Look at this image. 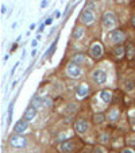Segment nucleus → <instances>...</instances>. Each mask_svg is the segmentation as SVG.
I'll list each match as a JSON object with an SVG mask.
<instances>
[{"instance_id": "1", "label": "nucleus", "mask_w": 135, "mask_h": 153, "mask_svg": "<svg viewBox=\"0 0 135 153\" xmlns=\"http://www.w3.org/2000/svg\"><path fill=\"white\" fill-rule=\"evenodd\" d=\"M95 12H93V8L88 7V8H84L82 10V12H81L80 15V22L84 26H91V24H93V22H95Z\"/></svg>"}, {"instance_id": "2", "label": "nucleus", "mask_w": 135, "mask_h": 153, "mask_svg": "<svg viewBox=\"0 0 135 153\" xmlns=\"http://www.w3.org/2000/svg\"><path fill=\"white\" fill-rule=\"evenodd\" d=\"M101 22H103V26L105 29L111 30V29H114L118 24V18H116V15L112 11H107L104 12V15L101 18Z\"/></svg>"}, {"instance_id": "3", "label": "nucleus", "mask_w": 135, "mask_h": 153, "mask_svg": "<svg viewBox=\"0 0 135 153\" xmlns=\"http://www.w3.org/2000/svg\"><path fill=\"white\" fill-rule=\"evenodd\" d=\"M107 39L111 43H115V45H120L122 42L126 41V34H124L122 30H114L108 34Z\"/></svg>"}, {"instance_id": "4", "label": "nucleus", "mask_w": 135, "mask_h": 153, "mask_svg": "<svg viewBox=\"0 0 135 153\" xmlns=\"http://www.w3.org/2000/svg\"><path fill=\"white\" fill-rule=\"evenodd\" d=\"M8 142H10V145L14 146V148L22 149V148H24V146L27 145V138L23 137L22 134H15V136H11V137H10Z\"/></svg>"}, {"instance_id": "5", "label": "nucleus", "mask_w": 135, "mask_h": 153, "mask_svg": "<svg viewBox=\"0 0 135 153\" xmlns=\"http://www.w3.org/2000/svg\"><path fill=\"white\" fill-rule=\"evenodd\" d=\"M66 75L69 76L70 79H78L82 75V69H81L80 65H77V64H74L70 61V63L68 64V67H66Z\"/></svg>"}, {"instance_id": "6", "label": "nucleus", "mask_w": 135, "mask_h": 153, "mask_svg": "<svg viewBox=\"0 0 135 153\" xmlns=\"http://www.w3.org/2000/svg\"><path fill=\"white\" fill-rule=\"evenodd\" d=\"M89 56L95 60H99L103 57V46L100 42H93L89 47Z\"/></svg>"}, {"instance_id": "7", "label": "nucleus", "mask_w": 135, "mask_h": 153, "mask_svg": "<svg viewBox=\"0 0 135 153\" xmlns=\"http://www.w3.org/2000/svg\"><path fill=\"white\" fill-rule=\"evenodd\" d=\"M92 80L99 86L104 84L107 81V72L103 71V69H95L92 72Z\"/></svg>"}, {"instance_id": "8", "label": "nucleus", "mask_w": 135, "mask_h": 153, "mask_svg": "<svg viewBox=\"0 0 135 153\" xmlns=\"http://www.w3.org/2000/svg\"><path fill=\"white\" fill-rule=\"evenodd\" d=\"M89 129V123L85 119H77L74 122V130L77 131L78 134H84L87 133Z\"/></svg>"}, {"instance_id": "9", "label": "nucleus", "mask_w": 135, "mask_h": 153, "mask_svg": "<svg viewBox=\"0 0 135 153\" xmlns=\"http://www.w3.org/2000/svg\"><path fill=\"white\" fill-rule=\"evenodd\" d=\"M28 130V121H26V119H19V121L15 123V126H14V131H15L16 134H22L24 133V131H27Z\"/></svg>"}, {"instance_id": "10", "label": "nucleus", "mask_w": 135, "mask_h": 153, "mask_svg": "<svg viewBox=\"0 0 135 153\" xmlns=\"http://www.w3.org/2000/svg\"><path fill=\"white\" fill-rule=\"evenodd\" d=\"M74 148H76V144H74L73 141H70V140H68V141H62L61 145H60V149H61V152H64V153H72L74 150Z\"/></svg>"}, {"instance_id": "11", "label": "nucleus", "mask_w": 135, "mask_h": 153, "mask_svg": "<svg viewBox=\"0 0 135 153\" xmlns=\"http://www.w3.org/2000/svg\"><path fill=\"white\" fill-rule=\"evenodd\" d=\"M37 111H38V108H37L35 106H33V104H31L30 107H27L26 113H24V119L28 121V122H31L35 117H37Z\"/></svg>"}, {"instance_id": "12", "label": "nucleus", "mask_w": 135, "mask_h": 153, "mask_svg": "<svg viewBox=\"0 0 135 153\" xmlns=\"http://www.w3.org/2000/svg\"><path fill=\"white\" fill-rule=\"evenodd\" d=\"M72 63L77 64V65H84V64L88 63V58H87V56L84 53H77V54H74L72 57Z\"/></svg>"}, {"instance_id": "13", "label": "nucleus", "mask_w": 135, "mask_h": 153, "mask_svg": "<svg viewBox=\"0 0 135 153\" xmlns=\"http://www.w3.org/2000/svg\"><path fill=\"white\" fill-rule=\"evenodd\" d=\"M89 92V86L88 84H80V86L76 88V94H77L78 98H84L87 96Z\"/></svg>"}, {"instance_id": "14", "label": "nucleus", "mask_w": 135, "mask_h": 153, "mask_svg": "<svg viewBox=\"0 0 135 153\" xmlns=\"http://www.w3.org/2000/svg\"><path fill=\"white\" fill-rule=\"evenodd\" d=\"M119 117H120V111L118 108H111V110L108 111V121L116 122L119 119Z\"/></svg>"}, {"instance_id": "15", "label": "nucleus", "mask_w": 135, "mask_h": 153, "mask_svg": "<svg viewBox=\"0 0 135 153\" xmlns=\"http://www.w3.org/2000/svg\"><path fill=\"white\" fill-rule=\"evenodd\" d=\"M100 98L104 103H111L112 102V92L109 90H103L100 92Z\"/></svg>"}, {"instance_id": "16", "label": "nucleus", "mask_w": 135, "mask_h": 153, "mask_svg": "<svg viewBox=\"0 0 135 153\" xmlns=\"http://www.w3.org/2000/svg\"><path fill=\"white\" fill-rule=\"evenodd\" d=\"M31 104L35 106L37 108H42L43 107V98L38 96V95H34V96L31 98Z\"/></svg>"}, {"instance_id": "17", "label": "nucleus", "mask_w": 135, "mask_h": 153, "mask_svg": "<svg viewBox=\"0 0 135 153\" xmlns=\"http://www.w3.org/2000/svg\"><path fill=\"white\" fill-rule=\"evenodd\" d=\"M84 33H85V29L82 27V26H77V27L74 29V31H73V38L74 39H81L82 37H84Z\"/></svg>"}, {"instance_id": "18", "label": "nucleus", "mask_w": 135, "mask_h": 153, "mask_svg": "<svg viewBox=\"0 0 135 153\" xmlns=\"http://www.w3.org/2000/svg\"><path fill=\"white\" fill-rule=\"evenodd\" d=\"M126 56H127V58L132 60L135 56V46L132 43H127L126 45Z\"/></svg>"}, {"instance_id": "19", "label": "nucleus", "mask_w": 135, "mask_h": 153, "mask_svg": "<svg viewBox=\"0 0 135 153\" xmlns=\"http://www.w3.org/2000/svg\"><path fill=\"white\" fill-rule=\"evenodd\" d=\"M114 54H115V57H118V58H122V57L126 54V47L118 45V46L114 49Z\"/></svg>"}, {"instance_id": "20", "label": "nucleus", "mask_w": 135, "mask_h": 153, "mask_svg": "<svg viewBox=\"0 0 135 153\" xmlns=\"http://www.w3.org/2000/svg\"><path fill=\"white\" fill-rule=\"evenodd\" d=\"M104 121H105V115L103 113H99V114L93 115V122L96 125H101V123H104Z\"/></svg>"}, {"instance_id": "21", "label": "nucleus", "mask_w": 135, "mask_h": 153, "mask_svg": "<svg viewBox=\"0 0 135 153\" xmlns=\"http://www.w3.org/2000/svg\"><path fill=\"white\" fill-rule=\"evenodd\" d=\"M53 106V100L50 98H43V108H50Z\"/></svg>"}, {"instance_id": "22", "label": "nucleus", "mask_w": 135, "mask_h": 153, "mask_svg": "<svg viewBox=\"0 0 135 153\" xmlns=\"http://www.w3.org/2000/svg\"><path fill=\"white\" fill-rule=\"evenodd\" d=\"M124 88H126V91H130V92L134 91V83H132L131 80H130V81L126 80V81H124Z\"/></svg>"}, {"instance_id": "23", "label": "nucleus", "mask_w": 135, "mask_h": 153, "mask_svg": "<svg viewBox=\"0 0 135 153\" xmlns=\"http://www.w3.org/2000/svg\"><path fill=\"white\" fill-rule=\"evenodd\" d=\"M54 50H55V42H54L53 45H51V46L49 47V49H47V50H46V53H45V54H46L47 57H50V56L53 54V51H54Z\"/></svg>"}, {"instance_id": "24", "label": "nucleus", "mask_w": 135, "mask_h": 153, "mask_svg": "<svg viewBox=\"0 0 135 153\" xmlns=\"http://www.w3.org/2000/svg\"><path fill=\"white\" fill-rule=\"evenodd\" d=\"M8 108H10V110H8V122H11L12 121V110H14V103H11Z\"/></svg>"}, {"instance_id": "25", "label": "nucleus", "mask_w": 135, "mask_h": 153, "mask_svg": "<svg viewBox=\"0 0 135 153\" xmlns=\"http://www.w3.org/2000/svg\"><path fill=\"white\" fill-rule=\"evenodd\" d=\"M99 140H100V142H103V144H104V142H108V140H109V136H108L107 133H104V134H101Z\"/></svg>"}, {"instance_id": "26", "label": "nucleus", "mask_w": 135, "mask_h": 153, "mask_svg": "<svg viewBox=\"0 0 135 153\" xmlns=\"http://www.w3.org/2000/svg\"><path fill=\"white\" fill-rule=\"evenodd\" d=\"M93 153H104V149H103L101 146H96V148L93 149Z\"/></svg>"}, {"instance_id": "27", "label": "nucleus", "mask_w": 135, "mask_h": 153, "mask_svg": "<svg viewBox=\"0 0 135 153\" xmlns=\"http://www.w3.org/2000/svg\"><path fill=\"white\" fill-rule=\"evenodd\" d=\"M120 153H134V150H132L131 148H124V149H122Z\"/></svg>"}, {"instance_id": "28", "label": "nucleus", "mask_w": 135, "mask_h": 153, "mask_svg": "<svg viewBox=\"0 0 135 153\" xmlns=\"http://www.w3.org/2000/svg\"><path fill=\"white\" fill-rule=\"evenodd\" d=\"M18 65H19V63H16L15 65H14V68H12V71H11V75H14V72L16 71V68H18Z\"/></svg>"}, {"instance_id": "29", "label": "nucleus", "mask_w": 135, "mask_h": 153, "mask_svg": "<svg viewBox=\"0 0 135 153\" xmlns=\"http://www.w3.org/2000/svg\"><path fill=\"white\" fill-rule=\"evenodd\" d=\"M37 45H38V41H37V39H34V41L31 42V46H33V47H37Z\"/></svg>"}, {"instance_id": "30", "label": "nucleus", "mask_w": 135, "mask_h": 153, "mask_svg": "<svg viewBox=\"0 0 135 153\" xmlns=\"http://www.w3.org/2000/svg\"><path fill=\"white\" fill-rule=\"evenodd\" d=\"M6 12H7V7H6V6H1V14H6Z\"/></svg>"}, {"instance_id": "31", "label": "nucleus", "mask_w": 135, "mask_h": 153, "mask_svg": "<svg viewBox=\"0 0 135 153\" xmlns=\"http://www.w3.org/2000/svg\"><path fill=\"white\" fill-rule=\"evenodd\" d=\"M46 6H47V0H43L42 3H41V7H42V8H45Z\"/></svg>"}, {"instance_id": "32", "label": "nucleus", "mask_w": 135, "mask_h": 153, "mask_svg": "<svg viewBox=\"0 0 135 153\" xmlns=\"http://www.w3.org/2000/svg\"><path fill=\"white\" fill-rule=\"evenodd\" d=\"M43 29H45V24H41V26H39V29H38V33H41Z\"/></svg>"}, {"instance_id": "33", "label": "nucleus", "mask_w": 135, "mask_h": 153, "mask_svg": "<svg viewBox=\"0 0 135 153\" xmlns=\"http://www.w3.org/2000/svg\"><path fill=\"white\" fill-rule=\"evenodd\" d=\"M51 22H53V19H51V18H49V19H46V24H51Z\"/></svg>"}, {"instance_id": "34", "label": "nucleus", "mask_w": 135, "mask_h": 153, "mask_svg": "<svg viewBox=\"0 0 135 153\" xmlns=\"http://www.w3.org/2000/svg\"><path fill=\"white\" fill-rule=\"evenodd\" d=\"M131 23H132V26H134V27H135V15L131 18Z\"/></svg>"}, {"instance_id": "35", "label": "nucleus", "mask_w": 135, "mask_h": 153, "mask_svg": "<svg viewBox=\"0 0 135 153\" xmlns=\"http://www.w3.org/2000/svg\"><path fill=\"white\" fill-rule=\"evenodd\" d=\"M130 145L134 146V148H135V140H131V141H130Z\"/></svg>"}, {"instance_id": "36", "label": "nucleus", "mask_w": 135, "mask_h": 153, "mask_svg": "<svg viewBox=\"0 0 135 153\" xmlns=\"http://www.w3.org/2000/svg\"><path fill=\"white\" fill-rule=\"evenodd\" d=\"M35 54H37V50H35V49H34V50L31 51V56H33V57H34V56H35Z\"/></svg>"}, {"instance_id": "37", "label": "nucleus", "mask_w": 135, "mask_h": 153, "mask_svg": "<svg viewBox=\"0 0 135 153\" xmlns=\"http://www.w3.org/2000/svg\"><path fill=\"white\" fill-rule=\"evenodd\" d=\"M34 29H35V24H34V23L30 24V30H34Z\"/></svg>"}, {"instance_id": "38", "label": "nucleus", "mask_w": 135, "mask_h": 153, "mask_svg": "<svg viewBox=\"0 0 135 153\" xmlns=\"http://www.w3.org/2000/svg\"><path fill=\"white\" fill-rule=\"evenodd\" d=\"M15 153H23V152H15Z\"/></svg>"}, {"instance_id": "39", "label": "nucleus", "mask_w": 135, "mask_h": 153, "mask_svg": "<svg viewBox=\"0 0 135 153\" xmlns=\"http://www.w3.org/2000/svg\"><path fill=\"white\" fill-rule=\"evenodd\" d=\"M95 1H99V0H95Z\"/></svg>"}]
</instances>
